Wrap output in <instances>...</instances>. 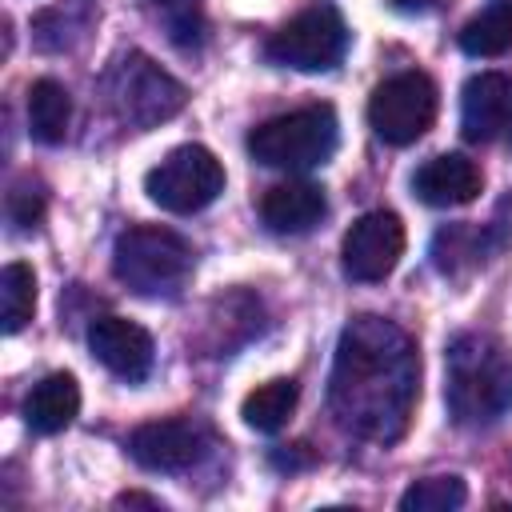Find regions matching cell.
<instances>
[{"instance_id": "1", "label": "cell", "mask_w": 512, "mask_h": 512, "mask_svg": "<svg viewBox=\"0 0 512 512\" xmlns=\"http://www.w3.org/2000/svg\"><path fill=\"white\" fill-rule=\"evenodd\" d=\"M420 396V356L404 328L384 316H352L336 340L328 408L360 440L392 444L408 432Z\"/></svg>"}, {"instance_id": "2", "label": "cell", "mask_w": 512, "mask_h": 512, "mask_svg": "<svg viewBox=\"0 0 512 512\" xmlns=\"http://www.w3.org/2000/svg\"><path fill=\"white\" fill-rule=\"evenodd\" d=\"M444 400L456 424H496L512 408V348L492 332H460L444 352Z\"/></svg>"}, {"instance_id": "3", "label": "cell", "mask_w": 512, "mask_h": 512, "mask_svg": "<svg viewBox=\"0 0 512 512\" xmlns=\"http://www.w3.org/2000/svg\"><path fill=\"white\" fill-rule=\"evenodd\" d=\"M112 272L140 296H176L192 276V244L156 224L124 228L112 244Z\"/></svg>"}, {"instance_id": "4", "label": "cell", "mask_w": 512, "mask_h": 512, "mask_svg": "<svg viewBox=\"0 0 512 512\" xmlns=\"http://www.w3.org/2000/svg\"><path fill=\"white\" fill-rule=\"evenodd\" d=\"M340 144V124L332 104H308L284 116H272L248 132V156L264 168L304 172L324 164Z\"/></svg>"}, {"instance_id": "5", "label": "cell", "mask_w": 512, "mask_h": 512, "mask_svg": "<svg viewBox=\"0 0 512 512\" xmlns=\"http://www.w3.org/2000/svg\"><path fill=\"white\" fill-rule=\"evenodd\" d=\"M104 92L128 128H156L188 104V88L144 52H124L108 68Z\"/></svg>"}, {"instance_id": "6", "label": "cell", "mask_w": 512, "mask_h": 512, "mask_svg": "<svg viewBox=\"0 0 512 512\" xmlns=\"http://www.w3.org/2000/svg\"><path fill=\"white\" fill-rule=\"evenodd\" d=\"M144 192L164 212L192 216V212L208 208L224 192V164L204 144H180L160 164L148 168Z\"/></svg>"}, {"instance_id": "7", "label": "cell", "mask_w": 512, "mask_h": 512, "mask_svg": "<svg viewBox=\"0 0 512 512\" xmlns=\"http://www.w3.org/2000/svg\"><path fill=\"white\" fill-rule=\"evenodd\" d=\"M436 84L424 72H396L368 96V124L384 144H416L436 120Z\"/></svg>"}, {"instance_id": "8", "label": "cell", "mask_w": 512, "mask_h": 512, "mask_svg": "<svg viewBox=\"0 0 512 512\" xmlns=\"http://www.w3.org/2000/svg\"><path fill=\"white\" fill-rule=\"evenodd\" d=\"M348 52V28L336 8H308L276 28L264 44V56L292 72H328Z\"/></svg>"}, {"instance_id": "9", "label": "cell", "mask_w": 512, "mask_h": 512, "mask_svg": "<svg viewBox=\"0 0 512 512\" xmlns=\"http://www.w3.org/2000/svg\"><path fill=\"white\" fill-rule=\"evenodd\" d=\"M400 256H404V224L396 212H384V208L364 212L344 232V244H340L344 276L356 284H376V280L392 276Z\"/></svg>"}, {"instance_id": "10", "label": "cell", "mask_w": 512, "mask_h": 512, "mask_svg": "<svg viewBox=\"0 0 512 512\" xmlns=\"http://www.w3.org/2000/svg\"><path fill=\"white\" fill-rule=\"evenodd\" d=\"M128 452L148 472H184L208 452V432L196 420H148L132 428Z\"/></svg>"}, {"instance_id": "11", "label": "cell", "mask_w": 512, "mask_h": 512, "mask_svg": "<svg viewBox=\"0 0 512 512\" xmlns=\"http://www.w3.org/2000/svg\"><path fill=\"white\" fill-rule=\"evenodd\" d=\"M460 132L472 144L508 140L512 144V80L500 72H480L460 92Z\"/></svg>"}, {"instance_id": "12", "label": "cell", "mask_w": 512, "mask_h": 512, "mask_svg": "<svg viewBox=\"0 0 512 512\" xmlns=\"http://www.w3.org/2000/svg\"><path fill=\"white\" fill-rule=\"evenodd\" d=\"M88 348H92V356L112 376H120L128 384H136V380H144L152 372V352H156L152 348V336L140 324L124 320V316H100V320H92L88 324Z\"/></svg>"}, {"instance_id": "13", "label": "cell", "mask_w": 512, "mask_h": 512, "mask_svg": "<svg viewBox=\"0 0 512 512\" xmlns=\"http://www.w3.org/2000/svg\"><path fill=\"white\" fill-rule=\"evenodd\" d=\"M480 168L460 156V152H444V156H432L416 168L412 176V192L432 204V208H460V204H472L480 196Z\"/></svg>"}, {"instance_id": "14", "label": "cell", "mask_w": 512, "mask_h": 512, "mask_svg": "<svg viewBox=\"0 0 512 512\" xmlns=\"http://www.w3.org/2000/svg\"><path fill=\"white\" fill-rule=\"evenodd\" d=\"M328 212V200H324V188L308 184V180H288V184H276L264 192L260 200V220L280 232V236H300L308 228H316Z\"/></svg>"}, {"instance_id": "15", "label": "cell", "mask_w": 512, "mask_h": 512, "mask_svg": "<svg viewBox=\"0 0 512 512\" xmlns=\"http://www.w3.org/2000/svg\"><path fill=\"white\" fill-rule=\"evenodd\" d=\"M76 412H80V384L72 372H52L24 396V424L40 436L64 432L76 420Z\"/></svg>"}, {"instance_id": "16", "label": "cell", "mask_w": 512, "mask_h": 512, "mask_svg": "<svg viewBox=\"0 0 512 512\" xmlns=\"http://www.w3.org/2000/svg\"><path fill=\"white\" fill-rule=\"evenodd\" d=\"M68 120H72V96L60 80H36L28 88V132L40 144H60L68 136Z\"/></svg>"}, {"instance_id": "17", "label": "cell", "mask_w": 512, "mask_h": 512, "mask_svg": "<svg viewBox=\"0 0 512 512\" xmlns=\"http://www.w3.org/2000/svg\"><path fill=\"white\" fill-rule=\"evenodd\" d=\"M296 400H300V384L280 376V380H268V384H256L244 404H240V416L248 428L256 432H280L288 424V416L296 412Z\"/></svg>"}, {"instance_id": "18", "label": "cell", "mask_w": 512, "mask_h": 512, "mask_svg": "<svg viewBox=\"0 0 512 512\" xmlns=\"http://www.w3.org/2000/svg\"><path fill=\"white\" fill-rule=\"evenodd\" d=\"M36 312V272L24 264V260H12L4 264L0 272V320H4V332H20Z\"/></svg>"}, {"instance_id": "19", "label": "cell", "mask_w": 512, "mask_h": 512, "mask_svg": "<svg viewBox=\"0 0 512 512\" xmlns=\"http://www.w3.org/2000/svg\"><path fill=\"white\" fill-rule=\"evenodd\" d=\"M460 48L468 56H500L512 48V4H492L460 28Z\"/></svg>"}, {"instance_id": "20", "label": "cell", "mask_w": 512, "mask_h": 512, "mask_svg": "<svg viewBox=\"0 0 512 512\" xmlns=\"http://www.w3.org/2000/svg\"><path fill=\"white\" fill-rule=\"evenodd\" d=\"M464 500H468V484L460 476H424L400 496V508L404 512H452Z\"/></svg>"}, {"instance_id": "21", "label": "cell", "mask_w": 512, "mask_h": 512, "mask_svg": "<svg viewBox=\"0 0 512 512\" xmlns=\"http://www.w3.org/2000/svg\"><path fill=\"white\" fill-rule=\"evenodd\" d=\"M168 12L172 24V40L176 44H192L200 40V0H156Z\"/></svg>"}, {"instance_id": "22", "label": "cell", "mask_w": 512, "mask_h": 512, "mask_svg": "<svg viewBox=\"0 0 512 512\" xmlns=\"http://www.w3.org/2000/svg\"><path fill=\"white\" fill-rule=\"evenodd\" d=\"M8 216H12V224L16 228H36L40 224V216H44V196L24 180V184H16L12 192H8Z\"/></svg>"}, {"instance_id": "23", "label": "cell", "mask_w": 512, "mask_h": 512, "mask_svg": "<svg viewBox=\"0 0 512 512\" xmlns=\"http://www.w3.org/2000/svg\"><path fill=\"white\" fill-rule=\"evenodd\" d=\"M396 12H408V16H420V12H432L436 0H388Z\"/></svg>"}, {"instance_id": "24", "label": "cell", "mask_w": 512, "mask_h": 512, "mask_svg": "<svg viewBox=\"0 0 512 512\" xmlns=\"http://www.w3.org/2000/svg\"><path fill=\"white\" fill-rule=\"evenodd\" d=\"M116 504H124V508H132V504H144V508H164L160 500H152V496H144V492H124Z\"/></svg>"}]
</instances>
